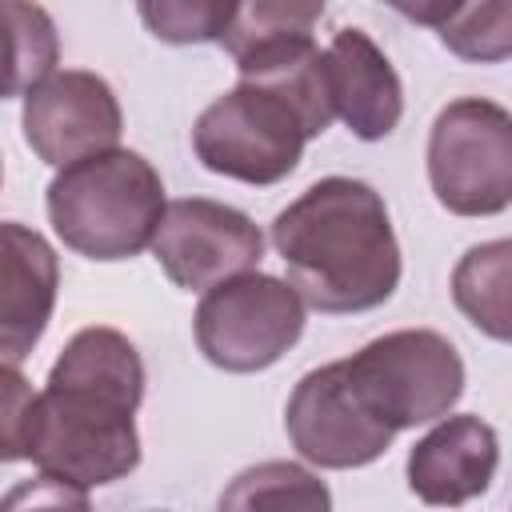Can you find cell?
<instances>
[{
    "label": "cell",
    "instance_id": "obj_18",
    "mask_svg": "<svg viewBox=\"0 0 512 512\" xmlns=\"http://www.w3.org/2000/svg\"><path fill=\"white\" fill-rule=\"evenodd\" d=\"M328 488L300 464L268 460L232 480L220 496V508H328Z\"/></svg>",
    "mask_w": 512,
    "mask_h": 512
},
{
    "label": "cell",
    "instance_id": "obj_16",
    "mask_svg": "<svg viewBox=\"0 0 512 512\" xmlns=\"http://www.w3.org/2000/svg\"><path fill=\"white\" fill-rule=\"evenodd\" d=\"M4 16H8V80H4V96H28L40 80L52 76V64L60 56V40H56V24L52 16L32 4V0H4Z\"/></svg>",
    "mask_w": 512,
    "mask_h": 512
},
{
    "label": "cell",
    "instance_id": "obj_1",
    "mask_svg": "<svg viewBox=\"0 0 512 512\" xmlns=\"http://www.w3.org/2000/svg\"><path fill=\"white\" fill-rule=\"evenodd\" d=\"M272 244L304 304L332 316L380 308L404 272L384 196L352 176L300 192L272 220Z\"/></svg>",
    "mask_w": 512,
    "mask_h": 512
},
{
    "label": "cell",
    "instance_id": "obj_3",
    "mask_svg": "<svg viewBox=\"0 0 512 512\" xmlns=\"http://www.w3.org/2000/svg\"><path fill=\"white\" fill-rule=\"evenodd\" d=\"M52 232L88 260H128L152 248L164 220V180L132 148H104L64 164L48 184Z\"/></svg>",
    "mask_w": 512,
    "mask_h": 512
},
{
    "label": "cell",
    "instance_id": "obj_9",
    "mask_svg": "<svg viewBox=\"0 0 512 512\" xmlns=\"http://www.w3.org/2000/svg\"><path fill=\"white\" fill-rule=\"evenodd\" d=\"M152 256L176 288L208 292L240 272H252L264 256V236L248 212L208 196H188L164 208Z\"/></svg>",
    "mask_w": 512,
    "mask_h": 512
},
{
    "label": "cell",
    "instance_id": "obj_8",
    "mask_svg": "<svg viewBox=\"0 0 512 512\" xmlns=\"http://www.w3.org/2000/svg\"><path fill=\"white\" fill-rule=\"evenodd\" d=\"M292 448L316 468H364L388 452L396 428L368 404L348 360L304 372L284 404Z\"/></svg>",
    "mask_w": 512,
    "mask_h": 512
},
{
    "label": "cell",
    "instance_id": "obj_17",
    "mask_svg": "<svg viewBox=\"0 0 512 512\" xmlns=\"http://www.w3.org/2000/svg\"><path fill=\"white\" fill-rule=\"evenodd\" d=\"M436 32L440 44L468 64L512 60V0H460Z\"/></svg>",
    "mask_w": 512,
    "mask_h": 512
},
{
    "label": "cell",
    "instance_id": "obj_10",
    "mask_svg": "<svg viewBox=\"0 0 512 512\" xmlns=\"http://www.w3.org/2000/svg\"><path fill=\"white\" fill-rule=\"evenodd\" d=\"M20 120L28 148L52 168L116 148L124 132V112L112 84L84 68H64L40 80L24 96Z\"/></svg>",
    "mask_w": 512,
    "mask_h": 512
},
{
    "label": "cell",
    "instance_id": "obj_19",
    "mask_svg": "<svg viewBox=\"0 0 512 512\" xmlns=\"http://www.w3.org/2000/svg\"><path fill=\"white\" fill-rule=\"evenodd\" d=\"M136 12L144 28L164 44H220L236 0H136Z\"/></svg>",
    "mask_w": 512,
    "mask_h": 512
},
{
    "label": "cell",
    "instance_id": "obj_5",
    "mask_svg": "<svg viewBox=\"0 0 512 512\" xmlns=\"http://www.w3.org/2000/svg\"><path fill=\"white\" fill-rule=\"evenodd\" d=\"M428 184L452 216L512 208V112L484 96L444 104L428 132Z\"/></svg>",
    "mask_w": 512,
    "mask_h": 512
},
{
    "label": "cell",
    "instance_id": "obj_6",
    "mask_svg": "<svg viewBox=\"0 0 512 512\" xmlns=\"http://www.w3.org/2000/svg\"><path fill=\"white\" fill-rule=\"evenodd\" d=\"M304 296L268 272H240L196 304V348L224 372H264L304 336Z\"/></svg>",
    "mask_w": 512,
    "mask_h": 512
},
{
    "label": "cell",
    "instance_id": "obj_13",
    "mask_svg": "<svg viewBox=\"0 0 512 512\" xmlns=\"http://www.w3.org/2000/svg\"><path fill=\"white\" fill-rule=\"evenodd\" d=\"M328 96L356 140H384L404 116V84L364 28H340L324 48Z\"/></svg>",
    "mask_w": 512,
    "mask_h": 512
},
{
    "label": "cell",
    "instance_id": "obj_12",
    "mask_svg": "<svg viewBox=\"0 0 512 512\" xmlns=\"http://www.w3.org/2000/svg\"><path fill=\"white\" fill-rule=\"evenodd\" d=\"M0 252V352L4 364H20L52 320L60 260L40 232L16 220L0 228Z\"/></svg>",
    "mask_w": 512,
    "mask_h": 512
},
{
    "label": "cell",
    "instance_id": "obj_11",
    "mask_svg": "<svg viewBox=\"0 0 512 512\" xmlns=\"http://www.w3.org/2000/svg\"><path fill=\"white\" fill-rule=\"evenodd\" d=\"M500 464V436L480 416H440L408 452V488L424 504L456 508L488 492Z\"/></svg>",
    "mask_w": 512,
    "mask_h": 512
},
{
    "label": "cell",
    "instance_id": "obj_4",
    "mask_svg": "<svg viewBox=\"0 0 512 512\" xmlns=\"http://www.w3.org/2000/svg\"><path fill=\"white\" fill-rule=\"evenodd\" d=\"M308 140L312 128L304 112L260 80H240L192 124V152L208 172L260 188L296 172Z\"/></svg>",
    "mask_w": 512,
    "mask_h": 512
},
{
    "label": "cell",
    "instance_id": "obj_7",
    "mask_svg": "<svg viewBox=\"0 0 512 512\" xmlns=\"http://www.w3.org/2000/svg\"><path fill=\"white\" fill-rule=\"evenodd\" d=\"M348 368L368 404L396 432L448 416L464 396V360L452 340L432 328L384 332L352 352Z\"/></svg>",
    "mask_w": 512,
    "mask_h": 512
},
{
    "label": "cell",
    "instance_id": "obj_2",
    "mask_svg": "<svg viewBox=\"0 0 512 512\" xmlns=\"http://www.w3.org/2000/svg\"><path fill=\"white\" fill-rule=\"evenodd\" d=\"M136 408L140 400L72 376H48L32 392L20 364H4L0 460H32L84 492L124 480L140 464Z\"/></svg>",
    "mask_w": 512,
    "mask_h": 512
},
{
    "label": "cell",
    "instance_id": "obj_15",
    "mask_svg": "<svg viewBox=\"0 0 512 512\" xmlns=\"http://www.w3.org/2000/svg\"><path fill=\"white\" fill-rule=\"evenodd\" d=\"M324 0H236L232 24L220 36V48L240 64L292 44L312 40Z\"/></svg>",
    "mask_w": 512,
    "mask_h": 512
},
{
    "label": "cell",
    "instance_id": "obj_20",
    "mask_svg": "<svg viewBox=\"0 0 512 512\" xmlns=\"http://www.w3.org/2000/svg\"><path fill=\"white\" fill-rule=\"evenodd\" d=\"M388 8H396L404 20H412V24H428V28H440L452 12H456V4L460 0H384Z\"/></svg>",
    "mask_w": 512,
    "mask_h": 512
},
{
    "label": "cell",
    "instance_id": "obj_14",
    "mask_svg": "<svg viewBox=\"0 0 512 512\" xmlns=\"http://www.w3.org/2000/svg\"><path fill=\"white\" fill-rule=\"evenodd\" d=\"M452 300L484 336L512 344V236L472 244L456 260Z\"/></svg>",
    "mask_w": 512,
    "mask_h": 512
}]
</instances>
